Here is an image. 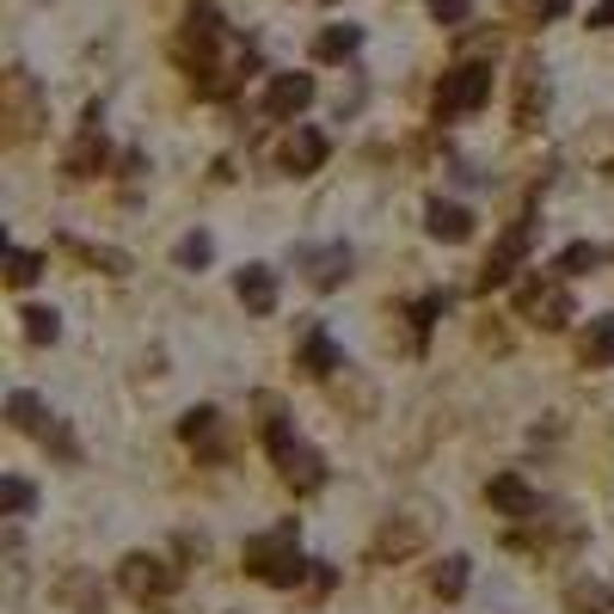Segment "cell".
Returning a JSON list of instances; mask_svg holds the SVG:
<instances>
[{"label":"cell","instance_id":"5","mask_svg":"<svg viewBox=\"0 0 614 614\" xmlns=\"http://www.w3.org/2000/svg\"><path fill=\"white\" fill-rule=\"evenodd\" d=\"M486 99H491V61H455V68L436 80L430 111H436V123H461V117H474Z\"/></svg>","mask_w":614,"mask_h":614},{"label":"cell","instance_id":"28","mask_svg":"<svg viewBox=\"0 0 614 614\" xmlns=\"http://www.w3.org/2000/svg\"><path fill=\"white\" fill-rule=\"evenodd\" d=\"M19 320H25V338H31V344H56V338H61V320H56V307H25Z\"/></svg>","mask_w":614,"mask_h":614},{"label":"cell","instance_id":"4","mask_svg":"<svg viewBox=\"0 0 614 614\" xmlns=\"http://www.w3.org/2000/svg\"><path fill=\"white\" fill-rule=\"evenodd\" d=\"M516 320L541 326V332H566L571 320H578V302H571L566 289V271L553 264V271H535L516 283Z\"/></svg>","mask_w":614,"mask_h":614},{"label":"cell","instance_id":"26","mask_svg":"<svg viewBox=\"0 0 614 614\" xmlns=\"http://www.w3.org/2000/svg\"><path fill=\"white\" fill-rule=\"evenodd\" d=\"M566 609L571 614H609L614 609V590H602V583H571V590H566Z\"/></svg>","mask_w":614,"mask_h":614},{"label":"cell","instance_id":"16","mask_svg":"<svg viewBox=\"0 0 614 614\" xmlns=\"http://www.w3.org/2000/svg\"><path fill=\"white\" fill-rule=\"evenodd\" d=\"M234 295H240L246 314H271L276 307V271L271 264H240V271H234Z\"/></svg>","mask_w":614,"mask_h":614},{"label":"cell","instance_id":"3","mask_svg":"<svg viewBox=\"0 0 614 614\" xmlns=\"http://www.w3.org/2000/svg\"><path fill=\"white\" fill-rule=\"evenodd\" d=\"M44 123H49V99H44V87H37V75H31V68H7V75H0V141L19 148V141H31Z\"/></svg>","mask_w":614,"mask_h":614},{"label":"cell","instance_id":"13","mask_svg":"<svg viewBox=\"0 0 614 614\" xmlns=\"http://www.w3.org/2000/svg\"><path fill=\"white\" fill-rule=\"evenodd\" d=\"M307 105H314V75H271V87H264V117L289 123V117H302Z\"/></svg>","mask_w":614,"mask_h":614},{"label":"cell","instance_id":"23","mask_svg":"<svg viewBox=\"0 0 614 614\" xmlns=\"http://www.w3.org/2000/svg\"><path fill=\"white\" fill-rule=\"evenodd\" d=\"M356 44H363L356 25H326L320 37H314V61H344V56H356Z\"/></svg>","mask_w":614,"mask_h":614},{"label":"cell","instance_id":"22","mask_svg":"<svg viewBox=\"0 0 614 614\" xmlns=\"http://www.w3.org/2000/svg\"><path fill=\"white\" fill-rule=\"evenodd\" d=\"M578 356H583V368H614V320H590Z\"/></svg>","mask_w":614,"mask_h":614},{"label":"cell","instance_id":"17","mask_svg":"<svg viewBox=\"0 0 614 614\" xmlns=\"http://www.w3.org/2000/svg\"><path fill=\"white\" fill-rule=\"evenodd\" d=\"M424 234H430V240H443V246H461V240H474V215L461 209V203L430 197V209H424Z\"/></svg>","mask_w":614,"mask_h":614},{"label":"cell","instance_id":"2","mask_svg":"<svg viewBox=\"0 0 614 614\" xmlns=\"http://www.w3.org/2000/svg\"><path fill=\"white\" fill-rule=\"evenodd\" d=\"M246 571L259 583H276V590H295V583L307 578V559H302V528L289 522H276V528H259V535L246 541Z\"/></svg>","mask_w":614,"mask_h":614},{"label":"cell","instance_id":"6","mask_svg":"<svg viewBox=\"0 0 614 614\" xmlns=\"http://www.w3.org/2000/svg\"><path fill=\"white\" fill-rule=\"evenodd\" d=\"M117 583H123V596H136V602H167L179 590V566H167L160 553H123Z\"/></svg>","mask_w":614,"mask_h":614},{"label":"cell","instance_id":"32","mask_svg":"<svg viewBox=\"0 0 614 614\" xmlns=\"http://www.w3.org/2000/svg\"><path fill=\"white\" fill-rule=\"evenodd\" d=\"M443 307H448V295H424V302L412 307V344H424V338H430V326H436Z\"/></svg>","mask_w":614,"mask_h":614},{"label":"cell","instance_id":"24","mask_svg":"<svg viewBox=\"0 0 614 614\" xmlns=\"http://www.w3.org/2000/svg\"><path fill=\"white\" fill-rule=\"evenodd\" d=\"M430 590H436L443 602H455L461 590H467V553H448L443 566L430 571Z\"/></svg>","mask_w":614,"mask_h":614},{"label":"cell","instance_id":"33","mask_svg":"<svg viewBox=\"0 0 614 614\" xmlns=\"http://www.w3.org/2000/svg\"><path fill=\"white\" fill-rule=\"evenodd\" d=\"M430 19H436V25H467V19H474V0H430Z\"/></svg>","mask_w":614,"mask_h":614},{"label":"cell","instance_id":"18","mask_svg":"<svg viewBox=\"0 0 614 614\" xmlns=\"http://www.w3.org/2000/svg\"><path fill=\"white\" fill-rule=\"evenodd\" d=\"M326 136L320 129H295L289 141H283V172H289V179H307V172H320L326 167Z\"/></svg>","mask_w":614,"mask_h":614},{"label":"cell","instance_id":"31","mask_svg":"<svg viewBox=\"0 0 614 614\" xmlns=\"http://www.w3.org/2000/svg\"><path fill=\"white\" fill-rule=\"evenodd\" d=\"M596 264H602V246H590V240H578V246H566V252H559V271H566V276L596 271Z\"/></svg>","mask_w":614,"mask_h":614},{"label":"cell","instance_id":"1","mask_svg":"<svg viewBox=\"0 0 614 614\" xmlns=\"http://www.w3.org/2000/svg\"><path fill=\"white\" fill-rule=\"evenodd\" d=\"M252 430H259V443L271 448V461H276V479L295 491V498H307V491H320L326 486V455L314 443H302L295 436V424H289V406L276 394H252Z\"/></svg>","mask_w":614,"mask_h":614},{"label":"cell","instance_id":"15","mask_svg":"<svg viewBox=\"0 0 614 614\" xmlns=\"http://www.w3.org/2000/svg\"><path fill=\"white\" fill-rule=\"evenodd\" d=\"M541 111H547V68H541V61H522V75H516V129H541Z\"/></svg>","mask_w":614,"mask_h":614},{"label":"cell","instance_id":"12","mask_svg":"<svg viewBox=\"0 0 614 614\" xmlns=\"http://www.w3.org/2000/svg\"><path fill=\"white\" fill-rule=\"evenodd\" d=\"M295 264L307 271V283L314 289H338L344 276H351V246H295Z\"/></svg>","mask_w":614,"mask_h":614},{"label":"cell","instance_id":"20","mask_svg":"<svg viewBox=\"0 0 614 614\" xmlns=\"http://www.w3.org/2000/svg\"><path fill=\"white\" fill-rule=\"evenodd\" d=\"M56 596L68 602V609H80V614H105V596H99V583H92L87 571H61Z\"/></svg>","mask_w":614,"mask_h":614},{"label":"cell","instance_id":"30","mask_svg":"<svg viewBox=\"0 0 614 614\" xmlns=\"http://www.w3.org/2000/svg\"><path fill=\"white\" fill-rule=\"evenodd\" d=\"M209 259H215V240H209V234H184V240H179V264H184V271H203Z\"/></svg>","mask_w":614,"mask_h":614},{"label":"cell","instance_id":"11","mask_svg":"<svg viewBox=\"0 0 614 614\" xmlns=\"http://www.w3.org/2000/svg\"><path fill=\"white\" fill-rule=\"evenodd\" d=\"M105 160H111V148H105V129H99V105H92L75 148H68V160H61V172H68V179H92V172H105Z\"/></svg>","mask_w":614,"mask_h":614},{"label":"cell","instance_id":"14","mask_svg":"<svg viewBox=\"0 0 614 614\" xmlns=\"http://www.w3.org/2000/svg\"><path fill=\"white\" fill-rule=\"evenodd\" d=\"M179 436L197 448L203 461H221V455H228V443H221V412H215V406H191V412L179 418Z\"/></svg>","mask_w":614,"mask_h":614},{"label":"cell","instance_id":"7","mask_svg":"<svg viewBox=\"0 0 614 614\" xmlns=\"http://www.w3.org/2000/svg\"><path fill=\"white\" fill-rule=\"evenodd\" d=\"M528 240H535V221H528V215H522V221H510V228H504V240L491 246V259L479 264L474 289H504L510 276L522 271V259H528Z\"/></svg>","mask_w":614,"mask_h":614},{"label":"cell","instance_id":"9","mask_svg":"<svg viewBox=\"0 0 614 614\" xmlns=\"http://www.w3.org/2000/svg\"><path fill=\"white\" fill-rule=\"evenodd\" d=\"M486 504L498 510V516H510V522H535L541 516V491L522 474H498V479H486Z\"/></svg>","mask_w":614,"mask_h":614},{"label":"cell","instance_id":"34","mask_svg":"<svg viewBox=\"0 0 614 614\" xmlns=\"http://www.w3.org/2000/svg\"><path fill=\"white\" fill-rule=\"evenodd\" d=\"M590 31H614V0H596V7H590Z\"/></svg>","mask_w":614,"mask_h":614},{"label":"cell","instance_id":"21","mask_svg":"<svg viewBox=\"0 0 614 614\" xmlns=\"http://www.w3.org/2000/svg\"><path fill=\"white\" fill-rule=\"evenodd\" d=\"M44 399H37V394H25V387H19V394H7V424H13L19 430V436H44Z\"/></svg>","mask_w":614,"mask_h":614},{"label":"cell","instance_id":"8","mask_svg":"<svg viewBox=\"0 0 614 614\" xmlns=\"http://www.w3.org/2000/svg\"><path fill=\"white\" fill-rule=\"evenodd\" d=\"M424 541H430L424 516H387L382 535L368 541V566H399V559H412Z\"/></svg>","mask_w":614,"mask_h":614},{"label":"cell","instance_id":"27","mask_svg":"<svg viewBox=\"0 0 614 614\" xmlns=\"http://www.w3.org/2000/svg\"><path fill=\"white\" fill-rule=\"evenodd\" d=\"M31 504H37V491H31V479H19V474H7V479H0V510H7V516H31Z\"/></svg>","mask_w":614,"mask_h":614},{"label":"cell","instance_id":"29","mask_svg":"<svg viewBox=\"0 0 614 614\" xmlns=\"http://www.w3.org/2000/svg\"><path fill=\"white\" fill-rule=\"evenodd\" d=\"M571 0H510V13L522 19V25H547V19H566Z\"/></svg>","mask_w":614,"mask_h":614},{"label":"cell","instance_id":"25","mask_svg":"<svg viewBox=\"0 0 614 614\" xmlns=\"http://www.w3.org/2000/svg\"><path fill=\"white\" fill-rule=\"evenodd\" d=\"M44 276V252H25V246H13L7 252V289H31Z\"/></svg>","mask_w":614,"mask_h":614},{"label":"cell","instance_id":"19","mask_svg":"<svg viewBox=\"0 0 614 614\" xmlns=\"http://www.w3.org/2000/svg\"><path fill=\"white\" fill-rule=\"evenodd\" d=\"M61 252H68V259H80V264H87V271H99V276H129V252H117V246L61 240Z\"/></svg>","mask_w":614,"mask_h":614},{"label":"cell","instance_id":"10","mask_svg":"<svg viewBox=\"0 0 614 614\" xmlns=\"http://www.w3.org/2000/svg\"><path fill=\"white\" fill-rule=\"evenodd\" d=\"M295 368L314 375V382H332L338 368H344V351L332 344L326 326H302V338H295Z\"/></svg>","mask_w":614,"mask_h":614}]
</instances>
